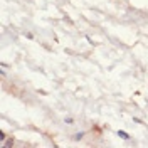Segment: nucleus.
<instances>
[{"label": "nucleus", "mask_w": 148, "mask_h": 148, "mask_svg": "<svg viewBox=\"0 0 148 148\" xmlns=\"http://www.w3.org/2000/svg\"><path fill=\"white\" fill-rule=\"evenodd\" d=\"M118 136H121L123 140H128L130 138V135L126 133V131H118Z\"/></svg>", "instance_id": "f257e3e1"}, {"label": "nucleus", "mask_w": 148, "mask_h": 148, "mask_svg": "<svg viewBox=\"0 0 148 148\" xmlns=\"http://www.w3.org/2000/svg\"><path fill=\"white\" fill-rule=\"evenodd\" d=\"M66 123H67V125H73L74 120H73V118H66Z\"/></svg>", "instance_id": "f03ea898"}]
</instances>
